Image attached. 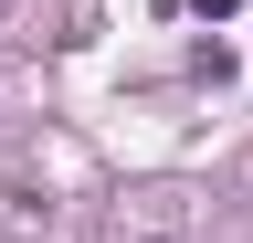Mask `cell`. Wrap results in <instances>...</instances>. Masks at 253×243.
I'll use <instances>...</instances> for the list:
<instances>
[{
	"label": "cell",
	"instance_id": "obj_1",
	"mask_svg": "<svg viewBox=\"0 0 253 243\" xmlns=\"http://www.w3.org/2000/svg\"><path fill=\"white\" fill-rule=\"evenodd\" d=\"M0 233H11V243H32V233H42V211H32L21 191H0Z\"/></svg>",
	"mask_w": 253,
	"mask_h": 243
},
{
	"label": "cell",
	"instance_id": "obj_2",
	"mask_svg": "<svg viewBox=\"0 0 253 243\" xmlns=\"http://www.w3.org/2000/svg\"><path fill=\"white\" fill-rule=\"evenodd\" d=\"M179 11H201V21H232V11H243V0H179Z\"/></svg>",
	"mask_w": 253,
	"mask_h": 243
}]
</instances>
